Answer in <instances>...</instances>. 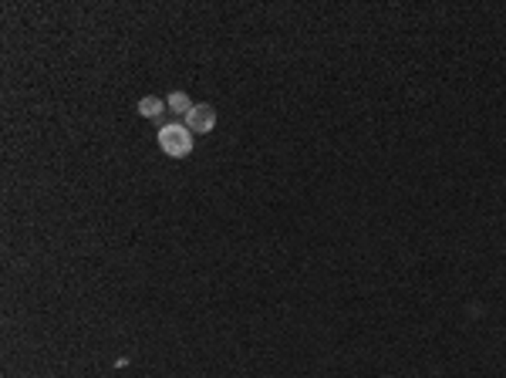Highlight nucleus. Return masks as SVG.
<instances>
[{
    "instance_id": "f03ea898",
    "label": "nucleus",
    "mask_w": 506,
    "mask_h": 378,
    "mask_svg": "<svg viewBox=\"0 0 506 378\" xmlns=\"http://www.w3.org/2000/svg\"><path fill=\"white\" fill-rule=\"evenodd\" d=\"M186 122V129L193 132V135H206V132L216 129V108L213 105H193V112L182 118Z\"/></svg>"
},
{
    "instance_id": "20e7f679",
    "label": "nucleus",
    "mask_w": 506,
    "mask_h": 378,
    "mask_svg": "<svg viewBox=\"0 0 506 378\" xmlns=\"http://www.w3.org/2000/svg\"><path fill=\"white\" fill-rule=\"evenodd\" d=\"M166 105H169V112H176V115H189V112H193V102H189V95L186 92H172L166 98Z\"/></svg>"
},
{
    "instance_id": "7ed1b4c3",
    "label": "nucleus",
    "mask_w": 506,
    "mask_h": 378,
    "mask_svg": "<svg viewBox=\"0 0 506 378\" xmlns=\"http://www.w3.org/2000/svg\"><path fill=\"white\" fill-rule=\"evenodd\" d=\"M162 112H166V98H159V95H145L139 102V115L142 118H159Z\"/></svg>"
},
{
    "instance_id": "f257e3e1",
    "label": "nucleus",
    "mask_w": 506,
    "mask_h": 378,
    "mask_svg": "<svg viewBox=\"0 0 506 378\" xmlns=\"http://www.w3.org/2000/svg\"><path fill=\"white\" fill-rule=\"evenodd\" d=\"M193 145H196V135L186 129V122H169V125L159 129V149L169 159H186L193 152Z\"/></svg>"
}]
</instances>
